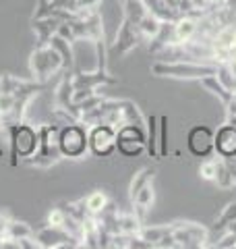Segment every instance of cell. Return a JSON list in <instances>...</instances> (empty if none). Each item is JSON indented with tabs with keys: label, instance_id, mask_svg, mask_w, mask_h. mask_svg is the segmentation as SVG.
<instances>
[{
	"label": "cell",
	"instance_id": "1",
	"mask_svg": "<svg viewBox=\"0 0 236 249\" xmlns=\"http://www.w3.org/2000/svg\"><path fill=\"white\" fill-rule=\"evenodd\" d=\"M39 131V145L37 152L29 158L21 160V164L31 166V168H50L56 162L62 160L60 147H58V131L60 124L56 123H44L42 127H37Z\"/></svg>",
	"mask_w": 236,
	"mask_h": 249
},
{
	"label": "cell",
	"instance_id": "2",
	"mask_svg": "<svg viewBox=\"0 0 236 249\" xmlns=\"http://www.w3.org/2000/svg\"><path fill=\"white\" fill-rule=\"evenodd\" d=\"M9 133V150H11V166H17L21 160L29 158L37 152L39 145V131L34 124L23 121L19 124H11L4 129Z\"/></svg>",
	"mask_w": 236,
	"mask_h": 249
},
{
	"label": "cell",
	"instance_id": "3",
	"mask_svg": "<svg viewBox=\"0 0 236 249\" xmlns=\"http://www.w3.org/2000/svg\"><path fill=\"white\" fill-rule=\"evenodd\" d=\"M152 73L172 79H203L207 75H216V65L199 60H157L152 65Z\"/></svg>",
	"mask_w": 236,
	"mask_h": 249
},
{
	"label": "cell",
	"instance_id": "4",
	"mask_svg": "<svg viewBox=\"0 0 236 249\" xmlns=\"http://www.w3.org/2000/svg\"><path fill=\"white\" fill-rule=\"evenodd\" d=\"M29 71L34 81L46 85L54 75H58L65 69H62L60 54L48 44V46H35V50L29 56Z\"/></svg>",
	"mask_w": 236,
	"mask_h": 249
},
{
	"label": "cell",
	"instance_id": "5",
	"mask_svg": "<svg viewBox=\"0 0 236 249\" xmlns=\"http://www.w3.org/2000/svg\"><path fill=\"white\" fill-rule=\"evenodd\" d=\"M58 147L62 158L68 160H81L89 152V139L87 127L81 123H68L62 124L58 131Z\"/></svg>",
	"mask_w": 236,
	"mask_h": 249
},
{
	"label": "cell",
	"instance_id": "6",
	"mask_svg": "<svg viewBox=\"0 0 236 249\" xmlns=\"http://www.w3.org/2000/svg\"><path fill=\"white\" fill-rule=\"evenodd\" d=\"M145 127L139 124H122L116 129V150L124 158H137L145 152Z\"/></svg>",
	"mask_w": 236,
	"mask_h": 249
},
{
	"label": "cell",
	"instance_id": "7",
	"mask_svg": "<svg viewBox=\"0 0 236 249\" xmlns=\"http://www.w3.org/2000/svg\"><path fill=\"white\" fill-rule=\"evenodd\" d=\"M89 152L96 158H108L116 152V127L110 123H98L87 129Z\"/></svg>",
	"mask_w": 236,
	"mask_h": 249
},
{
	"label": "cell",
	"instance_id": "8",
	"mask_svg": "<svg viewBox=\"0 0 236 249\" xmlns=\"http://www.w3.org/2000/svg\"><path fill=\"white\" fill-rule=\"evenodd\" d=\"M172 237L178 249H201L209 245V231L197 222H172Z\"/></svg>",
	"mask_w": 236,
	"mask_h": 249
},
{
	"label": "cell",
	"instance_id": "9",
	"mask_svg": "<svg viewBox=\"0 0 236 249\" xmlns=\"http://www.w3.org/2000/svg\"><path fill=\"white\" fill-rule=\"evenodd\" d=\"M73 83H75V102H79V100L96 93L98 88H101V85L116 83V79L108 73V69H93L89 73H83V71H77L75 69Z\"/></svg>",
	"mask_w": 236,
	"mask_h": 249
},
{
	"label": "cell",
	"instance_id": "10",
	"mask_svg": "<svg viewBox=\"0 0 236 249\" xmlns=\"http://www.w3.org/2000/svg\"><path fill=\"white\" fill-rule=\"evenodd\" d=\"M141 42H143V36H141L139 27L135 23H131L129 19L122 17V23L118 25L116 37H114V42L110 44L108 52H112L114 56H127V54L135 50Z\"/></svg>",
	"mask_w": 236,
	"mask_h": 249
},
{
	"label": "cell",
	"instance_id": "11",
	"mask_svg": "<svg viewBox=\"0 0 236 249\" xmlns=\"http://www.w3.org/2000/svg\"><path fill=\"white\" fill-rule=\"evenodd\" d=\"M35 241H37L39 249H75V247H81V241L77 237H73L65 229L50 227V224H46L44 229L35 231Z\"/></svg>",
	"mask_w": 236,
	"mask_h": 249
},
{
	"label": "cell",
	"instance_id": "12",
	"mask_svg": "<svg viewBox=\"0 0 236 249\" xmlns=\"http://www.w3.org/2000/svg\"><path fill=\"white\" fill-rule=\"evenodd\" d=\"M214 137H216V133L209 127H205V124H195L186 135L188 152H191L195 158H209V156L216 152Z\"/></svg>",
	"mask_w": 236,
	"mask_h": 249
},
{
	"label": "cell",
	"instance_id": "13",
	"mask_svg": "<svg viewBox=\"0 0 236 249\" xmlns=\"http://www.w3.org/2000/svg\"><path fill=\"white\" fill-rule=\"evenodd\" d=\"M73 73L75 71H62V77L54 89V106L67 110L75 121L81 123L79 119V110L75 106V83H73Z\"/></svg>",
	"mask_w": 236,
	"mask_h": 249
},
{
	"label": "cell",
	"instance_id": "14",
	"mask_svg": "<svg viewBox=\"0 0 236 249\" xmlns=\"http://www.w3.org/2000/svg\"><path fill=\"white\" fill-rule=\"evenodd\" d=\"M214 145L219 158H236V124L224 123L216 131Z\"/></svg>",
	"mask_w": 236,
	"mask_h": 249
},
{
	"label": "cell",
	"instance_id": "15",
	"mask_svg": "<svg viewBox=\"0 0 236 249\" xmlns=\"http://www.w3.org/2000/svg\"><path fill=\"white\" fill-rule=\"evenodd\" d=\"M172 27H174V44H185L197 36L199 17H197V15H191V13L180 15V17L172 23Z\"/></svg>",
	"mask_w": 236,
	"mask_h": 249
},
{
	"label": "cell",
	"instance_id": "16",
	"mask_svg": "<svg viewBox=\"0 0 236 249\" xmlns=\"http://www.w3.org/2000/svg\"><path fill=\"white\" fill-rule=\"evenodd\" d=\"M62 19L60 17H46V19H31V29L35 31L37 36V46H48L52 36L58 34V27H60Z\"/></svg>",
	"mask_w": 236,
	"mask_h": 249
},
{
	"label": "cell",
	"instance_id": "17",
	"mask_svg": "<svg viewBox=\"0 0 236 249\" xmlns=\"http://www.w3.org/2000/svg\"><path fill=\"white\" fill-rule=\"evenodd\" d=\"M50 46L60 54V58H62V69H65V71H75V50H73V42H68L67 37L54 34L52 40H50Z\"/></svg>",
	"mask_w": 236,
	"mask_h": 249
},
{
	"label": "cell",
	"instance_id": "18",
	"mask_svg": "<svg viewBox=\"0 0 236 249\" xmlns=\"http://www.w3.org/2000/svg\"><path fill=\"white\" fill-rule=\"evenodd\" d=\"M145 152L149 154V158L160 160V119L157 116H149L145 124Z\"/></svg>",
	"mask_w": 236,
	"mask_h": 249
},
{
	"label": "cell",
	"instance_id": "19",
	"mask_svg": "<svg viewBox=\"0 0 236 249\" xmlns=\"http://www.w3.org/2000/svg\"><path fill=\"white\" fill-rule=\"evenodd\" d=\"M131 201H133V206H135V214L141 218V220H145V214L149 212V208L153 204V185L147 183Z\"/></svg>",
	"mask_w": 236,
	"mask_h": 249
},
{
	"label": "cell",
	"instance_id": "20",
	"mask_svg": "<svg viewBox=\"0 0 236 249\" xmlns=\"http://www.w3.org/2000/svg\"><path fill=\"white\" fill-rule=\"evenodd\" d=\"M120 114H122V124H139V127H145L147 124V119L143 116V112L131 100H120Z\"/></svg>",
	"mask_w": 236,
	"mask_h": 249
},
{
	"label": "cell",
	"instance_id": "21",
	"mask_svg": "<svg viewBox=\"0 0 236 249\" xmlns=\"http://www.w3.org/2000/svg\"><path fill=\"white\" fill-rule=\"evenodd\" d=\"M120 6H122V17L135 23V25L149 13L145 0H124V2H120Z\"/></svg>",
	"mask_w": 236,
	"mask_h": 249
},
{
	"label": "cell",
	"instance_id": "22",
	"mask_svg": "<svg viewBox=\"0 0 236 249\" xmlns=\"http://www.w3.org/2000/svg\"><path fill=\"white\" fill-rule=\"evenodd\" d=\"M201 83H203V88L209 89L211 93H214V96H218V98L222 100L224 104H228V102H230V100H232V91L228 89L226 85L219 83V79H218L216 75H207V77H203Z\"/></svg>",
	"mask_w": 236,
	"mask_h": 249
},
{
	"label": "cell",
	"instance_id": "23",
	"mask_svg": "<svg viewBox=\"0 0 236 249\" xmlns=\"http://www.w3.org/2000/svg\"><path fill=\"white\" fill-rule=\"evenodd\" d=\"M83 201H85V208H87V212H89L91 216H98L101 210L108 206L110 197L106 196V191L96 189V191H91L87 197H83Z\"/></svg>",
	"mask_w": 236,
	"mask_h": 249
},
{
	"label": "cell",
	"instance_id": "24",
	"mask_svg": "<svg viewBox=\"0 0 236 249\" xmlns=\"http://www.w3.org/2000/svg\"><path fill=\"white\" fill-rule=\"evenodd\" d=\"M137 27L141 31V36H143V40H153V37L157 36V31H160V27H162V21L157 19L155 15L147 13L145 17L137 23Z\"/></svg>",
	"mask_w": 236,
	"mask_h": 249
},
{
	"label": "cell",
	"instance_id": "25",
	"mask_svg": "<svg viewBox=\"0 0 236 249\" xmlns=\"http://www.w3.org/2000/svg\"><path fill=\"white\" fill-rule=\"evenodd\" d=\"M34 235H35V231L31 229L27 222H21V220H17V218H11L9 231H6V239L19 241V239H27V237H34Z\"/></svg>",
	"mask_w": 236,
	"mask_h": 249
},
{
	"label": "cell",
	"instance_id": "26",
	"mask_svg": "<svg viewBox=\"0 0 236 249\" xmlns=\"http://www.w3.org/2000/svg\"><path fill=\"white\" fill-rule=\"evenodd\" d=\"M118 222H120V232H124V235H139L141 227H143V220H141L135 212L133 214L120 212L118 214Z\"/></svg>",
	"mask_w": 236,
	"mask_h": 249
},
{
	"label": "cell",
	"instance_id": "27",
	"mask_svg": "<svg viewBox=\"0 0 236 249\" xmlns=\"http://www.w3.org/2000/svg\"><path fill=\"white\" fill-rule=\"evenodd\" d=\"M232 222H236V201H230V204L219 212V216L216 218V222H214V231L222 232V231H226L228 227H230Z\"/></svg>",
	"mask_w": 236,
	"mask_h": 249
},
{
	"label": "cell",
	"instance_id": "28",
	"mask_svg": "<svg viewBox=\"0 0 236 249\" xmlns=\"http://www.w3.org/2000/svg\"><path fill=\"white\" fill-rule=\"evenodd\" d=\"M153 170L152 168H141L139 173L133 177V181H131V187H129V196H131V199L137 196V193L143 189V187L147 185V183H152L153 181Z\"/></svg>",
	"mask_w": 236,
	"mask_h": 249
},
{
	"label": "cell",
	"instance_id": "29",
	"mask_svg": "<svg viewBox=\"0 0 236 249\" xmlns=\"http://www.w3.org/2000/svg\"><path fill=\"white\" fill-rule=\"evenodd\" d=\"M216 77L219 79V83L226 85L230 91L236 89V75L232 71L230 62H219V65H216Z\"/></svg>",
	"mask_w": 236,
	"mask_h": 249
},
{
	"label": "cell",
	"instance_id": "30",
	"mask_svg": "<svg viewBox=\"0 0 236 249\" xmlns=\"http://www.w3.org/2000/svg\"><path fill=\"white\" fill-rule=\"evenodd\" d=\"M218 164L219 160L214 158H203V162L199 164V177L207 183H216V177H218Z\"/></svg>",
	"mask_w": 236,
	"mask_h": 249
},
{
	"label": "cell",
	"instance_id": "31",
	"mask_svg": "<svg viewBox=\"0 0 236 249\" xmlns=\"http://www.w3.org/2000/svg\"><path fill=\"white\" fill-rule=\"evenodd\" d=\"M25 83V79H19V77H15V75H0V96L2 93H13V91H17L21 85Z\"/></svg>",
	"mask_w": 236,
	"mask_h": 249
},
{
	"label": "cell",
	"instance_id": "32",
	"mask_svg": "<svg viewBox=\"0 0 236 249\" xmlns=\"http://www.w3.org/2000/svg\"><path fill=\"white\" fill-rule=\"evenodd\" d=\"M214 185H218V187H222V189H228V187H232V185H236V181L232 178V175H230V170H228V166H226V162L219 158V164H218V177H216V183Z\"/></svg>",
	"mask_w": 236,
	"mask_h": 249
},
{
	"label": "cell",
	"instance_id": "33",
	"mask_svg": "<svg viewBox=\"0 0 236 249\" xmlns=\"http://www.w3.org/2000/svg\"><path fill=\"white\" fill-rule=\"evenodd\" d=\"M65 220H67V212L60 206L52 208L48 212V216H46V224H50V227H60L62 229L65 227Z\"/></svg>",
	"mask_w": 236,
	"mask_h": 249
},
{
	"label": "cell",
	"instance_id": "34",
	"mask_svg": "<svg viewBox=\"0 0 236 249\" xmlns=\"http://www.w3.org/2000/svg\"><path fill=\"white\" fill-rule=\"evenodd\" d=\"M214 247H219V249H236V235H234L230 229L222 231V235L218 237Z\"/></svg>",
	"mask_w": 236,
	"mask_h": 249
},
{
	"label": "cell",
	"instance_id": "35",
	"mask_svg": "<svg viewBox=\"0 0 236 249\" xmlns=\"http://www.w3.org/2000/svg\"><path fill=\"white\" fill-rule=\"evenodd\" d=\"M54 6L50 0H39L37 6H35V11H34V17L31 19H46V17H54Z\"/></svg>",
	"mask_w": 236,
	"mask_h": 249
},
{
	"label": "cell",
	"instance_id": "36",
	"mask_svg": "<svg viewBox=\"0 0 236 249\" xmlns=\"http://www.w3.org/2000/svg\"><path fill=\"white\" fill-rule=\"evenodd\" d=\"M168 119L160 116V158L168 156Z\"/></svg>",
	"mask_w": 236,
	"mask_h": 249
},
{
	"label": "cell",
	"instance_id": "37",
	"mask_svg": "<svg viewBox=\"0 0 236 249\" xmlns=\"http://www.w3.org/2000/svg\"><path fill=\"white\" fill-rule=\"evenodd\" d=\"M11 218L13 216L9 212H0V239H6V231H9Z\"/></svg>",
	"mask_w": 236,
	"mask_h": 249
},
{
	"label": "cell",
	"instance_id": "38",
	"mask_svg": "<svg viewBox=\"0 0 236 249\" xmlns=\"http://www.w3.org/2000/svg\"><path fill=\"white\" fill-rule=\"evenodd\" d=\"M222 160L226 162V166H228V170H230L232 178L236 181V158H222Z\"/></svg>",
	"mask_w": 236,
	"mask_h": 249
},
{
	"label": "cell",
	"instance_id": "39",
	"mask_svg": "<svg viewBox=\"0 0 236 249\" xmlns=\"http://www.w3.org/2000/svg\"><path fill=\"white\" fill-rule=\"evenodd\" d=\"M228 229H230V231L234 232V235H236V222H232V224H230V227H228Z\"/></svg>",
	"mask_w": 236,
	"mask_h": 249
},
{
	"label": "cell",
	"instance_id": "40",
	"mask_svg": "<svg viewBox=\"0 0 236 249\" xmlns=\"http://www.w3.org/2000/svg\"><path fill=\"white\" fill-rule=\"evenodd\" d=\"M0 247H2V239H0Z\"/></svg>",
	"mask_w": 236,
	"mask_h": 249
},
{
	"label": "cell",
	"instance_id": "41",
	"mask_svg": "<svg viewBox=\"0 0 236 249\" xmlns=\"http://www.w3.org/2000/svg\"><path fill=\"white\" fill-rule=\"evenodd\" d=\"M118 2H124V0H118Z\"/></svg>",
	"mask_w": 236,
	"mask_h": 249
}]
</instances>
